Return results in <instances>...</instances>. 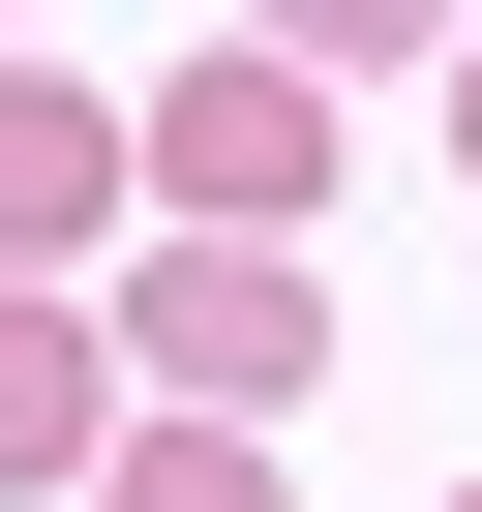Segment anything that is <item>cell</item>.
Listing matches in <instances>:
<instances>
[{
    "label": "cell",
    "instance_id": "cell-1",
    "mask_svg": "<svg viewBox=\"0 0 482 512\" xmlns=\"http://www.w3.org/2000/svg\"><path fill=\"white\" fill-rule=\"evenodd\" d=\"M121 392H181V422H241V452H272V392L332 362V302L272 272V241H151V272H121V332H91Z\"/></svg>",
    "mask_w": 482,
    "mask_h": 512
},
{
    "label": "cell",
    "instance_id": "cell-2",
    "mask_svg": "<svg viewBox=\"0 0 482 512\" xmlns=\"http://www.w3.org/2000/svg\"><path fill=\"white\" fill-rule=\"evenodd\" d=\"M121 181H181V241H272V211L332 181V121H302V61H181V91L121 121Z\"/></svg>",
    "mask_w": 482,
    "mask_h": 512
},
{
    "label": "cell",
    "instance_id": "cell-3",
    "mask_svg": "<svg viewBox=\"0 0 482 512\" xmlns=\"http://www.w3.org/2000/svg\"><path fill=\"white\" fill-rule=\"evenodd\" d=\"M91 241H121V121H91V91H31V61H0V272L61 302Z\"/></svg>",
    "mask_w": 482,
    "mask_h": 512
},
{
    "label": "cell",
    "instance_id": "cell-4",
    "mask_svg": "<svg viewBox=\"0 0 482 512\" xmlns=\"http://www.w3.org/2000/svg\"><path fill=\"white\" fill-rule=\"evenodd\" d=\"M91 302H31V272H0V482H91Z\"/></svg>",
    "mask_w": 482,
    "mask_h": 512
},
{
    "label": "cell",
    "instance_id": "cell-5",
    "mask_svg": "<svg viewBox=\"0 0 482 512\" xmlns=\"http://www.w3.org/2000/svg\"><path fill=\"white\" fill-rule=\"evenodd\" d=\"M91 512H272L241 422H91Z\"/></svg>",
    "mask_w": 482,
    "mask_h": 512
},
{
    "label": "cell",
    "instance_id": "cell-6",
    "mask_svg": "<svg viewBox=\"0 0 482 512\" xmlns=\"http://www.w3.org/2000/svg\"><path fill=\"white\" fill-rule=\"evenodd\" d=\"M452 151H482V31H452Z\"/></svg>",
    "mask_w": 482,
    "mask_h": 512
},
{
    "label": "cell",
    "instance_id": "cell-7",
    "mask_svg": "<svg viewBox=\"0 0 482 512\" xmlns=\"http://www.w3.org/2000/svg\"><path fill=\"white\" fill-rule=\"evenodd\" d=\"M452 512H482V482H452Z\"/></svg>",
    "mask_w": 482,
    "mask_h": 512
}]
</instances>
